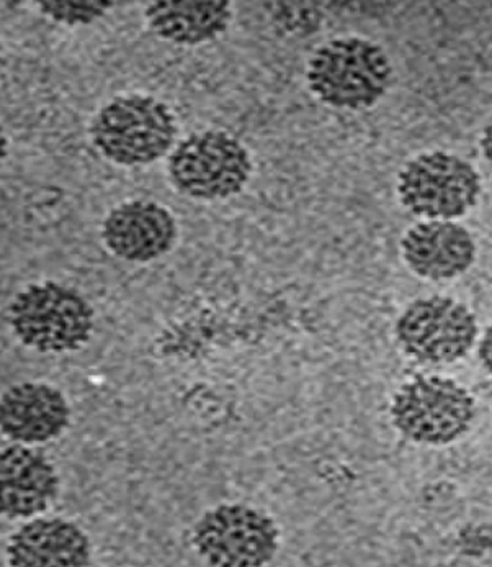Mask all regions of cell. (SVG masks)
<instances>
[{
    "label": "cell",
    "instance_id": "obj_9",
    "mask_svg": "<svg viewBox=\"0 0 492 567\" xmlns=\"http://www.w3.org/2000/svg\"><path fill=\"white\" fill-rule=\"evenodd\" d=\"M401 256L409 271L423 281H452L477 262L478 245L471 231L454 220L412 225L401 238Z\"/></svg>",
    "mask_w": 492,
    "mask_h": 567
},
{
    "label": "cell",
    "instance_id": "obj_16",
    "mask_svg": "<svg viewBox=\"0 0 492 567\" xmlns=\"http://www.w3.org/2000/svg\"><path fill=\"white\" fill-rule=\"evenodd\" d=\"M478 354H480V360L483 365H486L488 372L491 371V327H488L486 334H484L483 340L480 343V350H478Z\"/></svg>",
    "mask_w": 492,
    "mask_h": 567
},
{
    "label": "cell",
    "instance_id": "obj_18",
    "mask_svg": "<svg viewBox=\"0 0 492 567\" xmlns=\"http://www.w3.org/2000/svg\"><path fill=\"white\" fill-rule=\"evenodd\" d=\"M7 148H9V142H7L6 133H3L2 126H0V164L7 158Z\"/></svg>",
    "mask_w": 492,
    "mask_h": 567
},
{
    "label": "cell",
    "instance_id": "obj_6",
    "mask_svg": "<svg viewBox=\"0 0 492 567\" xmlns=\"http://www.w3.org/2000/svg\"><path fill=\"white\" fill-rule=\"evenodd\" d=\"M396 190L399 203L416 217L454 220L480 203L483 181L467 159L433 150L420 153L402 166Z\"/></svg>",
    "mask_w": 492,
    "mask_h": 567
},
{
    "label": "cell",
    "instance_id": "obj_10",
    "mask_svg": "<svg viewBox=\"0 0 492 567\" xmlns=\"http://www.w3.org/2000/svg\"><path fill=\"white\" fill-rule=\"evenodd\" d=\"M179 227L164 205L153 200H129L105 218L102 240L118 258L149 262L167 255L176 245Z\"/></svg>",
    "mask_w": 492,
    "mask_h": 567
},
{
    "label": "cell",
    "instance_id": "obj_15",
    "mask_svg": "<svg viewBox=\"0 0 492 567\" xmlns=\"http://www.w3.org/2000/svg\"><path fill=\"white\" fill-rule=\"evenodd\" d=\"M115 2L104 0H81V2H40V10L44 16L50 17L54 22L66 23V25H88L95 20L102 19Z\"/></svg>",
    "mask_w": 492,
    "mask_h": 567
},
{
    "label": "cell",
    "instance_id": "obj_3",
    "mask_svg": "<svg viewBox=\"0 0 492 567\" xmlns=\"http://www.w3.org/2000/svg\"><path fill=\"white\" fill-rule=\"evenodd\" d=\"M9 316L20 343L39 353H73L88 343L94 330L91 303L60 282L30 284L17 293Z\"/></svg>",
    "mask_w": 492,
    "mask_h": 567
},
{
    "label": "cell",
    "instance_id": "obj_7",
    "mask_svg": "<svg viewBox=\"0 0 492 567\" xmlns=\"http://www.w3.org/2000/svg\"><path fill=\"white\" fill-rule=\"evenodd\" d=\"M191 545L210 566L261 567L279 551L280 528L262 508L229 502L201 515Z\"/></svg>",
    "mask_w": 492,
    "mask_h": 567
},
{
    "label": "cell",
    "instance_id": "obj_1",
    "mask_svg": "<svg viewBox=\"0 0 492 567\" xmlns=\"http://www.w3.org/2000/svg\"><path fill=\"white\" fill-rule=\"evenodd\" d=\"M391 60L375 41L344 37L320 44L307 60L311 94L337 111L365 112L378 105L392 81Z\"/></svg>",
    "mask_w": 492,
    "mask_h": 567
},
{
    "label": "cell",
    "instance_id": "obj_14",
    "mask_svg": "<svg viewBox=\"0 0 492 567\" xmlns=\"http://www.w3.org/2000/svg\"><path fill=\"white\" fill-rule=\"evenodd\" d=\"M154 35L179 47L210 43L227 33L232 10L228 0H164L146 9Z\"/></svg>",
    "mask_w": 492,
    "mask_h": 567
},
{
    "label": "cell",
    "instance_id": "obj_4",
    "mask_svg": "<svg viewBox=\"0 0 492 567\" xmlns=\"http://www.w3.org/2000/svg\"><path fill=\"white\" fill-rule=\"evenodd\" d=\"M98 152L122 166H146L164 158L177 138L169 105L149 95H122L105 105L91 126Z\"/></svg>",
    "mask_w": 492,
    "mask_h": 567
},
{
    "label": "cell",
    "instance_id": "obj_17",
    "mask_svg": "<svg viewBox=\"0 0 492 567\" xmlns=\"http://www.w3.org/2000/svg\"><path fill=\"white\" fill-rule=\"evenodd\" d=\"M481 152L486 156L488 162H491V125L484 128L483 136L480 140Z\"/></svg>",
    "mask_w": 492,
    "mask_h": 567
},
{
    "label": "cell",
    "instance_id": "obj_11",
    "mask_svg": "<svg viewBox=\"0 0 492 567\" xmlns=\"http://www.w3.org/2000/svg\"><path fill=\"white\" fill-rule=\"evenodd\" d=\"M60 494V477L41 451L23 445L0 450V518L44 514Z\"/></svg>",
    "mask_w": 492,
    "mask_h": 567
},
{
    "label": "cell",
    "instance_id": "obj_2",
    "mask_svg": "<svg viewBox=\"0 0 492 567\" xmlns=\"http://www.w3.org/2000/svg\"><path fill=\"white\" fill-rule=\"evenodd\" d=\"M391 422L409 442L449 446L470 433L477 399L460 382L439 374H416L392 398Z\"/></svg>",
    "mask_w": 492,
    "mask_h": 567
},
{
    "label": "cell",
    "instance_id": "obj_8",
    "mask_svg": "<svg viewBox=\"0 0 492 567\" xmlns=\"http://www.w3.org/2000/svg\"><path fill=\"white\" fill-rule=\"evenodd\" d=\"M480 324L470 307L449 296L417 299L395 323V337L420 364H453L477 344Z\"/></svg>",
    "mask_w": 492,
    "mask_h": 567
},
{
    "label": "cell",
    "instance_id": "obj_13",
    "mask_svg": "<svg viewBox=\"0 0 492 567\" xmlns=\"http://www.w3.org/2000/svg\"><path fill=\"white\" fill-rule=\"evenodd\" d=\"M7 559L15 567H85L92 543L84 529L64 518H35L13 533Z\"/></svg>",
    "mask_w": 492,
    "mask_h": 567
},
{
    "label": "cell",
    "instance_id": "obj_19",
    "mask_svg": "<svg viewBox=\"0 0 492 567\" xmlns=\"http://www.w3.org/2000/svg\"><path fill=\"white\" fill-rule=\"evenodd\" d=\"M0 63H2V41H0Z\"/></svg>",
    "mask_w": 492,
    "mask_h": 567
},
{
    "label": "cell",
    "instance_id": "obj_5",
    "mask_svg": "<svg viewBox=\"0 0 492 567\" xmlns=\"http://www.w3.org/2000/svg\"><path fill=\"white\" fill-rule=\"evenodd\" d=\"M252 169L249 150L223 130L191 133L167 162V173L180 194L210 203L241 194Z\"/></svg>",
    "mask_w": 492,
    "mask_h": 567
},
{
    "label": "cell",
    "instance_id": "obj_12",
    "mask_svg": "<svg viewBox=\"0 0 492 567\" xmlns=\"http://www.w3.org/2000/svg\"><path fill=\"white\" fill-rule=\"evenodd\" d=\"M70 422L71 406L54 385L22 382L7 389L0 398V432L20 445L56 440Z\"/></svg>",
    "mask_w": 492,
    "mask_h": 567
}]
</instances>
